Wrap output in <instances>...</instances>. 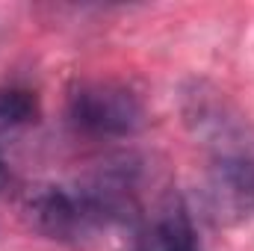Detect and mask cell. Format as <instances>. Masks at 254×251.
<instances>
[{
  "label": "cell",
  "mask_w": 254,
  "mask_h": 251,
  "mask_svg": "<svg viewBox=\"0 0 254 251\" xmlns=\"http://www.w3.org/2000/svg\"><path fill=\"white\" fill-rule=\"evenodd\" d=\"M21 216L36 234L60 243H80L95 231L116 225L113 213L89 189V184L77 187L42 184L27 189L21 198Z\"/></svg>",
  "instance_id": "cell-1"
},
{
  "label": "cell",
  "mask_w": 254,
  "mask_h": 251,
  "mask_svg": "<svg viewBox=\"0 0 254 251\" xmlns=\"http://www.w3.org/2000/svg\"><path fill=\"white\" fill-rule=\"evenodd\" d=\"M68 119L80 133L101 139H127L145 127L139 95L116 80H83L68 95Z\"/></svg>",
  "instance_id": "cell-2"
},
{
  "label": "cell",
  "mask_w": 254,
  "mask_h": 251,
  "mask_svg": "<svg viewBox=\"0 0 254 251\" xmlns=\"http://www.w3.org/2000/svg\"><path fill=\"white\" fill-rule=\"evenodd\" d=\"M184 119L198 139L219 148V157L249 154V127L219 92H210L207 86L195 83L184 98Z\"/></svg>",
  "instance_id": "cell-3"
},
{
  "label": "cell",
  "mask_w": 254,
  "mask_h": 251,
  "mask_svg": "<svg viewBox=\"0 0 254 251\" xmlns=\"http://www.w3.org/2000/svg\"><path fill=\"white\" fill-rule=\"evenodd\" d=\"M210 204L222 219L254 216V160L249 154L219 157L210 172Z\"/></svg>",
  "instance_id": "cell-4"
},
{
  "label": "cell",
  "mask_w": 254,
  "mask_h": 251,
  "mask_svg": "<svg viewBox=\"0 0 254 251\" xmlns=\"http://www.w3.org/2000/svg\"><path fill=\"white\" fill-rule=\"evenodd\" d=\"M154 240H157V251H201L190 210L181 198L172 195L160 210L154 222Z\"/></svg>",
  "instance_id": "cell-5"
},
{
  "label": "cell",
  "mask_w": 254,
  "mask_h": 251,
  "mask_svg": "<svg viewBox=\"0 0 254 251\" xmlns=\"http://www.w3.org/2000/svg\"><path fill=\"white\" fill-rule=\"evenodd\" d=\"M39 116V101L27 89H0V130H15Z\"/></svg>",
  "instance_id": "cell-6"
},
{
  "label": "cell",
  "mask_w": 254,
  "mask_h": 251,
  "mask_svg": "<svg viewBox=\"0 0 254 251\" xmlns=\"http://www.w3.org/2000/svg\"><path fill=\"white\" fill-rule=\"evenodd\" d=\"M6 184H9V163H6V157L0 151V189H6Z\"/></svg>",
  "instance_id": "cell-7"
}]
</instances>
